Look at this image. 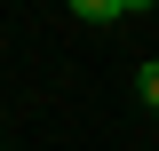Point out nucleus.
<instances>
[{"instance_id":"obj_1","label":"nucleus","mask_w":159,"mask_h":151,"mask_svg":"<svg viewBox=\"0 0 159 151\" xmlns=\"http://www.w3.org/2000/svg\"><path fill=\"white\" fill-rule=\"evenodd\" d=\"M72 16L80 24H119V16H135L127 0H72Z\"/></svg>"},{"instance_id":"obj_2","label":"nucleus","mask_w":159,"mask_h":151,"mask_svg":"<svg viewBox=\"0 0 159 151\" xmlns=\"http://www.w3.org/2000/svg\"><path fill=\"white\" fill-rule=\"evenodd\" d=\"M135 88H143V112L159 119V64H143V72H135Z\"/></svg>"}]
</instances>
